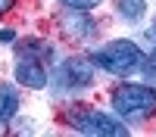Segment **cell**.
Segmentation results:
<instances>
[{
	"label": "cell",
	"instance_id": "cell-9",
	"mask_svg": "<svg viewBox=\"0 0 156 137\" xmlns=\"http://www.w3.org/2000/svg\"><path fill=\"white\" fill-rule=\"evenodd\" d=\"M144 75H147V81H150V87H156V50L144 59Z\"/></svg>",
	"mask_w": 156,
	"mask_h": 137
},
{
	"label": "cell",
	"instance_id": "cell-1",
	"mask_svg": "<svg viewBox=\"0 0 156 137\" xmlns=\"http://www.w3.org/2000/svg\"><path fill=\"white\" fill-rule=\"evenodd\" d=\"M144 59H147L144 50H140L134 41H109V44H103L100 50L90 53V62H94V66H100L109 75H119V78L134 75L137 69H144Z\"/></svg>",
	"mask_w": 156,
	"mask_h": 137
},
{
	"label": "cell",
	"instance_id": "cell-11",
	"mask_svg": "<svg viewBox=\"0 0 156 137\" xmlns=\"http://www.w3.org/2000/svg\"><path fill=\"white\" fill-rule=\"evenodd\" d=\"M12 37H16V34H12L9 28H6V31H0V41H3V44H12Z\"/></svg>",
	"mask_w": 156,
	"mask_h": 137
},
{
	"label": "cell",
	"instance_id": "cell-4",
	"mask_svg": "<svg viewBox=\"0 0 156 137\" xmlns=\"http://www.w3.org/2000/svg\"><path fill=\"white\" fill-rule=\"evenodd\" d=\"M69 125L81 134H94V137H122L128 134V125L119 115H109V112L100 109H78L69 115Z\"/></svg>",
	"mask_w": 156,
	"mask_h": 137
},
{
	"label": "cell",
	"instance_id": "cell-5",
	"mask_svg": "<svg viewBox=\"0 0 156 137\" xmlns=\"http://www.w3.org/2000/svg\"><path fill=\"white\" fill-rule=\"evenodd\" d=\"M94 84V66H90L87 59H66L59 62L56 72H53V87L56 94H66V91H81V87H90Z\"/></svg>",
	"mask_w": 156,
	"mask_h": 137
},
{
	"label": "cell",
	"instance_id": "cell-6",
	"mask_svg": "<svg viewBox=\"0 0 156 137\" xmlns=\"http://www.w3.org/2000/svg\"><path fill=\"white\" fill-rule=\"evenodd\" d=\"M94 28H97V25H94V19H90L84 9H72V6H69L66 12H62V31H66L69 37H75V41L90 37Z\"/></svg>",
	"mask_w": 156,
	"mask_h": 137
},
{
	"label": "cell",
	"instance_id": "cell-8",
	"mask_svg": "<svg viewBox=\"0 0 156 137\" xmlns=\"http://www.w3.org/2000/svg\"><path fill=\"white\" fill-rule=\"evenodd\" d=\"M115 12L125 22H140L147 12V0H115Z\"/></svg>",
	"mask_w": 156,
	"mask_h": 137
},
{
	"label": "cell",
	"instance_id": "cell-12",
	"mask_svg": "<svg viewBox=\"0 0 156 137\" xmlns=\"http://www.w3.org/2000/svg\"><path fill=\"white\" fill-rule=\"evenodd\" d=\"M9 6H12V0H0V16H3V12H6Z\"/></svg>",
	"mask_w": 156,
	"mask_h": 137
},
{
	"label": "cell",
	"instance_id": "cell-7",
	"mask_svg": "<svg viewBox=\"0 0 156 137\" xmlns=\"http://www.w3.org/2000/svg\"><path fill=\"white\" fill-rule=\"evenodd\" d=\"M19 112V91L12 84H0V122H9Z\"/></svg>",
	"mask_w": 156,
	"mask_h": 137
},
{
	"label": "cell",
	"instance_id": "cell-3",
	"mask_svg": "<svg viewBox=\"0 0 156 137\" xmlns=\"http://www.w3.org/2000/svg\"><path fill=\"white\" fill-rule=\"evenodd\" d=\"M53 56V50L41 41H25V47L16 53V81L31 87V91H41L47 87V59Z\"/></svg>",
	"mask_w": 156,
	"mask_h": 137
},
{
	"label": "cell",
	"instance_id": "cell-2",
	"mask_svg": "<svg viewBox=\"0 0 156 137\" xmlns=\"http://www.w3.org/2000/svg\"><path fill=\"white\" fill-rule=\"evenodd\" d=\"M112 109L125 122H147L156 115V87L147 84H119L112 91Z\"/></svg>",
	"mask_w": 156,
	"mask_h": 137
},
{
	"label": "cell",
	"instance_id": "cell-10",
	"mask_svg": "<svg viewBox=\"0 0 156 137\" xmlns=\"http://www.w3.org/2000/svg\"><path fill=\"white\" fill-rule=\"evenodd\" d=\"M59 3H66V6H72V9H94L100 0H59Z\"/></svg>",
	"mask_w": 156,
	"mask_h": 137
}]
</instances>
